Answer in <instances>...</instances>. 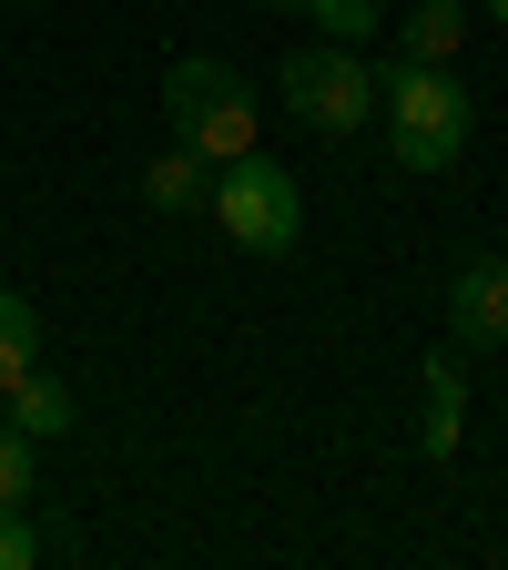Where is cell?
<instances>
[{
    "label": "cell",
    "mask_w": 508,
    "mask_h": 570,
    "mask_svg": "<svg viewBox=\"0 0 508 570\" xmlns=\"http://www.w3.org/2000/svg\"><path fill=\"white\" fill-rule=\"evenodd\" d=\"M203 204H213V225H225L245 255H296V235H306V184L285 174L275 154H235V164H213Z\"/></svg>",
    "instance_id": "obj_3"
},
{
    "label": "cell",
    "mask_w": 508,
    "mask_h": 570,
    "mask_svg": "<svg viewBox=\"0 0 508 570\" xmlns=\"http://www.w3.org/2000/svg\"><path fill=\"white\" fill-rule=\"evenodd\" d=\"M203 184H213V164H203V154H183V142L142 164V194H153V214H193V204H203Z\"/></svg>",
    "instance_id": "obj_9"
},
{
    "label": "cell",
    "mask_w": 508,
    "mask_h": 570,
    "mask_svg": "<svg viewBox=\"0 0 508 570\" xmlns=\"http://www.w3.org/2000/svg\"><path fill=\"white\" fill-rule=\"evenodd\" d=\"M417 397H427V417H417V449L448 469V459H458V439H468V377H458V346H438V356L417 367Z\"/></svg>",
    "instance_id": "obj_6"
},
{
    "label": "cell",
    "mask_w": 508,
    "mask_h": 570,
    "mask_svg": "<svg viewBox=\"0 0 508 570\" xmlns=\"http://www.w3.org/2000/svg\"><path fill=\"white\" fill-rule=\"evenodd\" d=\"M163 122H173V142L183 154H203V164H235V154H255V92H245V71L235 61H213V51H183L173 71H163Z\"/></svg>",
    "instance_id": "obj_2"
},
{
    "label": "cell",
    "mask_w": 508,
    "mask_h": 570,
    "mask_svg": "<svg viewBox=\"0 0 508 570\" xmlns=\"http://www.w3.org/2000/svg\"><path fill=\"white\" fill-rule=\"evenodd\" d=\"M0 510H31V439L0 417Z\"/></svg>",
    "instance_id": "obj_12"
},
{
    "label": "cell",
    "mask_w": 508,
    "mask_h": 570,
    "mask_svg": "<svg viewBox=\"0 0 508 570\" xmlns=\"http://www.w3.org/2000/svg\"><path fill=\"white\" fill-rule=\"evenodd\" d=\"M458 41H468V0H407L397 51H417V61H458Z\"/></svg>",
    "instance_id": "obj_7"
},
{
    "label": "cell",
    "mask_w": 508,
    "mask_h": 570,
    "mask_svg": "<svg viewBox=\"0 0 508 570\" xmlns=\"http://www.w3.org/2000/svg\"><path fill=\"white\" fill-rule=\"evenodd\" d=\"M275 11H306V0H275Z\"/></svg>",
    "instance_id": "obj_15"
},
{
    "label": "cell",
    "mask_w": 508,
    "mask_h": 570,
    "mask_svg": "<svg viewBox=\"0 0 508 570\" xmlns=\"http://www.w3.org/2000/svg\"><path fill=\"white\" fill-rule=\"evenodd\" d=\"M31 367H41V316H31V296L0 285V397H11Z\"/></svg>",
    "instance_id": "obj_10"
},
{
    "label": "cell",
    "mask_w": 508,
    "mask_h": 570,
    "mask_svg": "<svg viewBox=\"0 0 508 570\" xmlns=\"http://www.w3.org/2000/svg\"><path fill=\"white\" fill-rule=\"evenodd\" d=\"M306 11H316L326 41H367V31L387 21V0H306Z\"/></svg>",
    "instance_id": "obj_11"
},
{
    "label": "cell",
    "mask_w": 508,
    "mask_h": 570,
    "mask_svg": "<svg viewBox=\"0 0 508 570\" xmlns=\"http://www.w3.org/2000/svg\"><path fill=\"white\" fill-rule=\"evenodd\" d=\"M377 102H387V142H397V164L407 174H448L458 154H468V82L448 61H417V51H397L387 71H377Z\"/></svg>",
    "instance_id": "obj_1"
},
{
    "label": "cell",
    "mask_w": 508,
    "mask_h": 570,
    "mask_svg": "<svg viewBox=\"0 0 508 570\" xmlns=\"http://www.w3.org/2000/svg\"><path fill=\"white\" fill-rule=\"evenodd\" d=\"M275 92H285V112H296L306 132H367L377 71L356 61V41H296L285 71H275Z\"/></svg>",
    "instance_id": "obj_4"
},
{
    "label": "cell",
    "mask_w": 508,
    "mask_h": 570,
    "mask_svg": "<svg viewBox=\"0 0 508 570\" xmlns=\"http://www.w3.org/2000/svg\"><path fill=\"white\" fill-rule=\"evenodd\" d=\"M478 11H488V21H498V31H508V0H478Z\"/></svg>",
    "instance_id": "obj_14"
},
{
    "label": "cell",
    "mask_w": 508,
    "mask_h": 570,
    "mask_svg": "<svg viewBox=\"0 0 508 570\" xmlns=\"http://www.w3.org/2000/svg\"><path fill=\"white\" fill-rule=\"evenodd\" d=\"M11 428H21V439H31V449H41V439H71V387L31 367V377L11 387Z\"/></svg>",
    "instance_id": "obj_8"
},
{
    "label": "cell",
    "mask_w": 508,
    "mask_h": 570,
    "mask_svg": "<svg viewBox=\"0 0 508 570\" xmlns=\"http://www.w3.org/2000/svg\"><path fill=\"white\" fill-rule=\"evenodd\" d=\"M448 336H458L468 356L508 346V255H468V265L448 275Z\"/></svg>",
    "instance_id": "obj_5"
},
{
    "label": "cell",
    "mask_w": 508,
    "mask_h": 570,
    "mask_svg": "<svg viewBox=\"0 0 508 570\" xmlns=\"http://www.w3.org/2000/svg\"><path fill=\"white\" fill-rule=\"evenodd\" d=\"M41 560V530H31V510H0V570H31Z\"/></svg>",
    "instance_id": "obj_13"
}]
</instances>
